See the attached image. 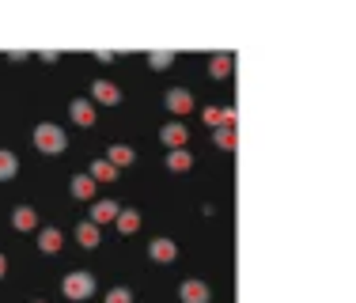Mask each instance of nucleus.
Returning a JSON list of instances; mask_svg holds the SVG:
<instances>
[{"mask_svg":"<svg viewBox=\"0 0 356 303\" xmlns=\"http://www.w3.org/2000/svg\"><path fill=\"white\" fill-rule=\"evenodd\" d=\"M4 273H8V258L0 254V277H4Z\"/></svg>","mask_w":356,"mask_h":303,"instance_id":"nucleus-25","label":"nucleus"},{"mask_svg":"<svg viewBox=\"0 0 356 303\" xmlns=\"http://www.w3.org/2000/svg\"><path fill=\"white\" fill-rule=\"evenodd\" d=\"M61 292H65L68 300H87V295L95 292V277H91V273H83V269L65 273V280H61Z\"/></svg>","mask_w":356,"mask_h":303,"instance_id":"nucleus-2","label":"nucleus"},{"mask_svg":"<svg viewBox=\"0 0 356 303\" xmlns=\"http://www.w3.org/2000/svg\"><path fill=\"white\" fill-rule=\"evenodd\" d=\"M95 61H103V65H106V61H114V53L110 50H95Z\"/></svg>","mask_w":356,"mask_h":303,"instance_id":"nucleus-24","label":"nucleus"},{"mask_svg":"<svg viewBox=\"0 0 356 303\" xmlns=\"http://www.w3.org/2000/svg\"><path fill=\"white\" fill-rule=\"evenodd\" d=\"M61 247H65V242H61L57 227H42V231H38V250H42V254H57Z\"/></svg>","mask_w":356,"mask_h":303,"instance_id":"nucleus-15","label":"nucleus"},{"mask_svg":"<svg viewBox=\"0 0 356 303\" xmlns=\"http://www.w3.org/2000/svg\"><path fill=\"white\" fill-rule=\"evenodd\" d=\"M148 65L163 72V68H171V65H174V53H171V50H151V53H148Z\"/></svg>","mask_w":356,"mask_h":303,"instance_id":"nucleus-21","label":"nucleus"},{"mask_svg":"<svg viewBox=\"0 0 356 303\" xmlns=\"http://www.w3.org/2000/svg\"><path fill=\"white\" fill-rule=\"evenodd\" d=\"M15 174H19V159H15V152L0 148V182L15 178Z\"/></svg>","mask_w":356,"mask_h":303,"instance_id":"nucleus-18","label":"nucleus"},{"mask_svg":"<svg viewBox=\"0 0 356 303\" xmlns=\"http://www.w3.org/2000/svg\"><path fill=\"white\" fill-rule=\"evenodd\" d=\"M106 303H133V292H129V288H110V292H106Z\"/></svg>","mask_w":356,"mask_h":303,"instance_id":"nucleus-22","label":"nucleus"},{"mask_svg":"<svg viewBox=\"0 0 356 303\" xmlns=\"http://www.w3.org/2000/svg\"><path fill=\"white\" fill-rule=\"evenodd\" d=\"M231 68H235L231 53H212V61H209V72H212V80H227V76H231Z\"/></svg>","mask_w":356,"mask_h":303,"instance_id":"nucleus-14","label":"nucleus"},{"mask_svg":"<svg viewBox=\"0 0 356 303\" xmlns=\"http://www.w3.org/2000/svg\"><path fill=\"white\" fill-rule=\"evenodd\" d=\"M201 118L209 121V125H220V110H216V106H205V110H201Z\"/></svg>","mask_w":356,"mask_h":303,"instance_id":"nucleus-23","label":"nucleus"},{"mask_svg":"<svg viewBox=\"0 0 356 303\" xmlns=\"http://www.w3.org/2000/svg\"><path fill=\"white\" fill-rule=\"evenodd\" d=\"M114 224H118L121 235H136V231H140V212H136V209H118Z\"/></svg>","mask_w":356,"mask_h":303,"instance_id":"nucleus-13","label":"nucleus"},{"mask_svg":"<svg viewBox=\"0 0 356 303\" xmlns=\"http://www.w3.org/2000/svg\"><path fill=\"white\" fill-rule=\"evenodd\" d=\"M178 295H182V303H209L212 300V292H209L205 280H182Z\"/></svg>","mask_w":356,"mask_h":303,"instance_id":"nucleus-6","label":"nucleus"},{"mask_svg":"<svg viewBox=\"0 0 356 303\" xmlns=\"http://www.w3.org/2000/svg\"><path fill=\"white\" fill-rule=\"evenodd\" d=\"M163 103H167V110H171V114H178V118H182V114H189V110H193V95H189L186 87L167 91V95H163Z\"/></svg>","mask_w":356,"mask_h":303,"instance_id":"nucleus-5","label":"nucleus"},{"mask_svg":"<svg viewBox=\"0 0 356 303\" xmlns=\"http://www.w3.org/2000/svg\"><path fill=\"white\" fill-rule=\"evenodd\" d=\"M95 189H98V182L91 178V174H72V197L76 201H95Z\"/></svg>","mask_w":356,"mask_h":303,"instance_id":"nucleus-9","label":"nucleus"},{"mask_svg":"<svg viewBox=\"0 0 356 303\" xmlns=\"http://www.w3.org/2000/svg\"><path fill=\"white\" fill-rule=\"evenodd\" d=\"M136 159V152L129 148V144H114L110 152H106V163H114V167H129Z\"/></svg>","mask_w":356,"mask_h":303,"instance_id":"nucleus-17","label":"nucleus"},{"mask_svg":"<svg viewBox=\"0 0 356 303\" xmlns=\"http://www.w3.org/2000/svg\"><path fill=\"white\" fill-rule=\"evenodd\" d=\"M68 118L76 121V125H95V103H87V98H72V106H68Z\"/></svg>","mask_w":356,"mask_h":303,"instance_id":"nucleus-7","label":"nucleus"},{"mask_svg":"<svg viewBox=\"0 0 356 303\" xmlns=\"http://www.w3.org/2000/svg\"><path fill=\"white\" fill-rule=\"evenodd\" d=\"M189 167H193V152H186V148H171V152H167V171L186 174Z\"/></svg>","mask_w":356,"mask_h":303,"instance_id":"nucleus-10","label":"nucleus"},{"mask_svg":"<svg viewBox=\"0 0 356 303\" xmlns=\"http://www.w3.org/2000/svg\"><path fill=\"white\" fill-rule=\"evenodd\" d=\"M159 140H163V148H186L189 129L182 125V121H167V125L159 129Z\"/></svg>","mask_w":356,"mask_h":303,"instance_id":"nucleus-4","label":"nucleus"},{"mask_svg":"<svg viewBox=\"0 0 356 303\" xmlns=\"http://www.w3.org/2000/svg\"><path fill=\"white\" fill-rule=\"evenodd\" d=\"M68 144L65 129L53 125V121H42V125H34V148L42 152V156H61Z\"/></svg>","mask_w":356,"mask_h":303,"instance_id":"nucleus-1","label":"nucleus"},{"mask_svg":"<svg viewBox=\"0 0 356 303\" xmlns=\"http://www.w3.org/2000/svg\"><path fill=\"white\" fill-rule=\"evenodd\" d=\"M118 209H121L118 201H91V224H95V227H103V224H114Z\"/></svg>","mask_w":356,"mask_h":303,"instance_id":"nucleus-8","label":"nucleus"},{"mask_svg":"<svg viewBox=\"0 0 356 303\" xmlns=\"http://www.w3.org/2000/svg\"><path fill=\"white\" fill-rule=\"evenodd\" d=\"M34 303H45V300H34Z\"/></svg>","mask_w":356,"mask_h":303,"instance_id":"nucleus-26","label":"nucleus"},{"mask_svg":"<svg viewBox=\"0 0 356 303\" xmlns=\"http://www.w3.org/2000/svg\"><path fill=\"white\" fill-rule=\"evenodd\" d=\"M87 174H91L95 182H114V178H118V167H114V163H106V159H95Z\"/></svg>","mask_w":356,"mask_h":303,"instance_id":"nucleus-19","label":"nucleus"},{"mask_svg":"<svg viewBox=\"0 0 356 303\" xmlns=\"http://www.w3.org/2000/svg\"><path fill=\"white\" fill-rule=\"evenodd\" d=\"M216 148H224V152H235V148H239V136H235V129H224V125L216 129Z\"/></svg>","mask_w":356,"mask_h":303,"instance_id":"nucleus-20","label":"nucleus"},{"mask_svg":"<svg viewBox=\"0 0 356 303\" xmlns=\"http://www.w3.org/2000/svg\"><path fill=\"white\" fill-rule=\"evenodd\" d=\"M12 227H15V231H34V227H38V212L30 209V205H19V209L12 212Z\"/></svg>","mask_w":356,"mask_h":303,"instance_id":"nucleus-11","label":"nucleus"},{"mask_svg":"<svg viewBox=\"0 0 356 303\" xmlns=\"http://www.w3.org/2000/svg\"><path fill=\"white\" fill-rule=\"evenodd\" d=\"M76 242H80L83 250H95V247H98V227L91 224V220H83V224H76Z\"/></svg>","mask_w":356,"mask_h":303,"instance_id":"nucleus-16","label":"nucleus"},{"mask_svg":"<svg viewBox=\"0 0 356 303\" xmlns=\"http://www.w3.org/2000/svg\"><path fill=\"white\" fill-rule=\"evenodd\" d=\"M91 103H98V106H118V103H121L118 83H110V80H95V83H91Z\"/></svg>","mask_w":356,"mask_h":303,"instance_id":"nucleus-3","label":"nucleus"},{"mask_svg":"<svg viewBox=\"0 0 356 303\" xmlns=\"http://www.w3.org/2000/svg\"><path fill=\"white\" fill-rule=\"evenodd\" d=\"M148 254H151V262H174L178 258V247H174L171 239H151V247H148Z\"/></svg>","mask_w":356,"mask_h":303,"instance_id":"nucleus-12","label":"nucleus"}]
</instances>
